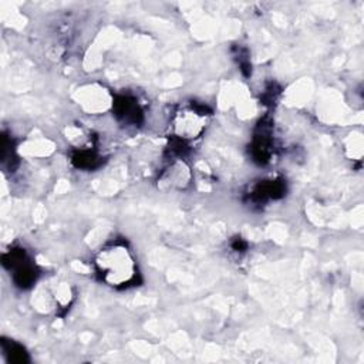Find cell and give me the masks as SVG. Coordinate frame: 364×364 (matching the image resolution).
I'll list each match as a JSON object with an SVG mask.
<instances>
[{
    "instance_id": "6da1fadb",
    "label": "cell",
    "mask_w": 364,
    "mask_h": 364,
    "mask_svg": "<svg viewBox=\"0 0 364 364\" xmlns=\"http://www.w3.org/2000/svg\"><path fill=\"white\" fill-rule=\"evenodd\" d=\"M97 266L104 280L112 286L128 283L135 273L134 259L124 246H112L102 250L97 257Z\"/></svg>"
},
{
    "instance_id": "7a4b0ae2",
    "label": "cell",
    "mask_w": 364,
    "mask_h": 364,
    "mask_svg": "<svg viewBox=\"0 0 364 364\" xmlns=\"http://www.w3.org/2000/svg\"><path fill=\"white\" fill-rule=\"evenodd\" d=\"M206 114L195 109L188 108L179 112L176 121H175V131L182 139H192L196 138L203 128L206 127Z\"/></svg>"
}]
</instances>
